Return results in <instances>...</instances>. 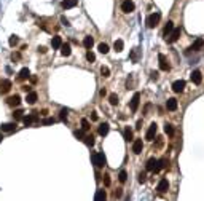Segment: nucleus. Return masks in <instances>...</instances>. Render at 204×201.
I'll list each match as a JSON object with an SVG mask.
<instances>
[{
  "label": "nucleus",
  "mask_w": 204,
  "mask_h": 201,
  "mask_svg": "<svg viewBox=\"0 0 204 201\" xmlns=\"http://www.w3.org/2000/svg\"><path fill=\"white\" fill-rule=\"evenodd\" d=\"M160 19H161V13H158V11H155V13H151L148 18H147V27L148 29H153V27H156L158 26V22H160Z\"/></svg>",
  "instance_id": "obj_1"
},
{
  "label": "nucleus",
  "mask_w": 204,
  "mask_h": 201,
  "mask_svg": "<svg viewBox=\"0 0 204 201\" xmlns=\"http://www.w3.org/2000/svg\"><path fill=\"white\" fill-rule=\"evenodd\" d=\"M91 160H93V163L97 166V168H104L105 163H107V160H105V155L99 152V153H93L91 155Z\"/></svg>",
  "instance_id": "obj_2"
},
{
  "label": "nucleus",
  "mask_w": 204,
  "mask_h": 201,
  "mask_svg": "<svg viewBox=\"0 0 204 201\" xmlns=\"http://www.w3.org/2000/svg\"><path fill=\"white\" fill-rule=\"evenodd\" d=\"M180 34H182V29H180V27H174V29L171 30V34H169V35L166 37V42H167V43L177 42L179 37H180Z\"/></svg>",
  "instance_id": "obj_3"
},
{
  "label": "nucleus",
  "mask_w": 204,
  "mask_h": 201,
  "mask_svg": "<svg viewBox=\"0 0 204 201\" xmlns=\"http://www.w3.org/2000/svg\"><path fill=\"white\" fill-rule=\"evenodd\" d=\"M135 8V5L132 0H123V3H121V10L124 11V13H132Z\"/></svg>",
  "instance_id": "obj_4"
},
{
  "label": "nucleus",
  "mask_w": 204,
  "mask_h": 201,
  "mask_svg": "<svg viewBox=\"0 0 204 201\" xmlns=\"http://www.w3.org/2000/svg\"><path fill=\"white\" fill-rule=\"evenodd\" d=\"M158 61H160V69L161 70L167 72L169 69H171V65H169V62H167V59H166L164 54H158Z\"/></svg>",
  "instance_id": "obj_5"
},
{
  "label": "nucleus",
  "mask_w": 204,
  "mask_h": 201,
  "mask_svg": "<svg viewBox=\"0 0 204 201\" xmlns=\"http://www.w3.org/2000/svg\"><path fill=\"white\" fill-rule=\"evenodd\" d=\"M142 148H144L142 139H135L134 144H132V152H134L135 155H140V153H142Z\"/></svg>",
  "instance_id": "obj_6"
},
{
  "label": "nucleus",
  "mask_w": 204,
  "mask_h": 201,
  "mask_svg": "<svg viewBox=\"0 0 204 201\" xmlns=\"http://www.w3.org/2000/svg\"><path fill=\"white\" fill-rule=\"evenodd\" d=\"M139 102H140V93H134V96H132V99H131V104H129V107H131L132 112L137 110Z\"/></svg>",
  "instance_id": "obj_7"
},
{
  "label": "nucleus",
  "mask_w": 204,
  "mask_h": 201,
  "mask_svg": "<svg viewBox=\"0 0 204 201\" xmlns=\"http://www.w3.org/2000/svg\"><path fill=\"white\" fill-rule=\"evenodd\" d=\"M167 188H169V182H167V179H161V180L158 182V185H156V190H158L160 193L167 192Z\"/></svg>",
  "instance_id": "obj_8"
},
{
  "label": "nucleus",
  "mask_w": 204,
  "mask_h": 201,
  "mask_svg": "<svg viewBox=\"0 0 204 201\" xmlns=\"http://www.w3.org/2000/svg\"><path fill=\"white\" fill-rule=\"evenodd\" d=\"M183 88H185V81L183 80H175L172 83V91L174 93H182Z\"/></svg>",
  "instance_id": "obj_9"
},
{
  "label": "nucleus",
  "mask_w": 204,
  "mask_h": 201,
  "mask_svg": "<svg viewBox=\"0 0 204 201\" xmlns=\"http://www.w3.org/2000/svg\"><path fill=\"white\" fill-rule=\"evenodd\" d=\"M155 136H156V123H151L150 125V128H148V131H147V141H153L155 139Z\"/></svg>",
  "instance_id": "obj_10"
},
{
  "label": "nucleus",
  "mask_w": 204,
  "mask_h": 201,
  "mask_svg": "<svg viewBox=\"0 0 204 201\" xmlns=\"http://www.w3.org/2000/svg\"><path fill=\"white\" fill-rule=\"evenodd\" d=\"M191 81L195 83V85H201V81H202V74L199 70H193L191 72Z\"/></svg>",
  "instance_id": "obj_11"
},
{
  "label": "nucleus",
  "mask_w": 204,
  "mask_h": 201,
  "mask_svg": "<svg viewBox=\"0 0 204 201\" xmlns=\"http://www.w3.org/2000/svg\"><path fill=\"white\" fill-rule=\"evenodd\" d=\"M11 89V81L10 80H0V93L5 94Z\"/></svg>",
  "instance_id": "obj_12"
},
{
  "label": "nucleus",
  "mask_w": 204,
  "mask_h": 201,
  "mask_svg": "<svg viewBox=\"0 0 204 201\" xmlns=\"http://www.w3.org/2000/svg\"><path fill=\"white\" fill-rule=\"evenodd\" d=\"M177 99L175 97H169L167 99V102H166V109L167 110H171V112H174V110H177Z\"/></svg>",
  "instance_id": "obj_13"
},
{
  "label": "nucleus",
  "mask_w": 204,
  "mask_h": 201,
  "mask_svg": "<svg viewBox=\"0 0 204 201\" xmlns=\"http://www.w3.org/2000/svg\"><path fill=\"white\" fill-rule=\"evenodd\" d=\"M37 99H38V94L35 91H29L27 93V96H26V101H27V104H35L37 102Z\"/></svg>",
  "instance_id": "obj_14"
},
{
  "label": "nucleus",
  "mask_w": 204,
  "mask_h": 201,
  "mask_svg": "<svg viewBox=\"0 0 204 201\" xmlns=\"http://www.w3.org/2000/svg\"><path fill=\"white\" fill-rule=\"evenodd\" d=\"M77 3H78V0H62L61 7L64 8V10H69V8L77 7Z\"/></svg>",
  "instance_id": "obj_15"
},
{
  "label": "nucleus",
  "mask_w": 204,
  "mask_h": 201,
  "mask_svg": "<svg viewBox=\"0 0 204 201\" xmlns=\"http://www.w3.org/2000/svg\"><path fill=\"white\" fill-rule=\"evenodd\" d=\"M0 129L3 132H13L16 129V123H5V125L0 126Z\"/></svg>",
  "instance_id": "obj_16"
},
{
  "label": "nucleus",
  "mask_w": 204,
  "mask_h": 201,
  "mask_svg": "<svg viewBox=\"0 0 204 201\" xmlns=\"http://www.w3.org/2000/svg\"><path fill=\"white\" fill-rule=\"evenodd\" d=\"M8 105H11V107H14V105H19L21 104V97L18 96V94H14V96H11V97H8Z\"/></svg>",
  "instance_id": "obj_17"
},
{
  "label": "nucleus",
  "mask_w": 204,
  "mask_h": 201,
  "mask_svg": "<svg viewBox=\"0 0 204 201\" xmlns=\"http://www.w3.org/2000/svg\"><path fill=\"white\" fill-rule=\"evenodd\" d=\"M94 201H107V195H105V190H97L96 192V196H94Z\"/></svg>",
  "instance_id": "obj_18"
},
{
  "label": "nucleus",
  "mask_w": 204,
  "mask_h": 201,
  "mask_svg": "<svg viewBox=\"0 0 204 201\" xmlns=\"http://www.w3.org/2000/svg\"><path fill=\"white\" fill-rule=\"evenodd\" d=\"M70 53H72V49H70V43H62V46H61V54L62 56H70Z\"/></svg>",
  "instance_id": "obj_19"
},
{
  "label": "nucleus",
  "mask_w": 204,
  "mask_h": 201,
  "mask_svg": "<svg viewBox=\"0 0 204 201\" xmlns=\"http://www.w3.org/2000/svg\"><path fill=\"white\" fill-rule=\"evenodd\" d=\"M109 129H110L109 123H102V125L99 126V129H97V132L100 134V136H107V134H109Z\"/></svg>",
  "instance_id": "obj_20"
},
{
  "label": "nucleus",
  "mask_w": 204,
  "mask_h": 201,
  "mask_svg": "<svg viewBox=\"0 0 204 201\" xmlns=\"http://www.w3.org/2000/svg\"><path fill=\"white\" fill-rule=\"evenodd\" d=\"M93 45H94V40H93V37H91V35L84 37V40H83V46H84V48H86V49H91V48H93Z\"/></svg>",
  "instance_id": "obj_21"
},
{
  "label": "nucleus",
  "mask_w": 204,
  "mask_h": 201,
  "mask_svg": "<svg viewBox=\"0 0 204 201\" xmlns=\"http://www.w3.org/2000/svg\"><path fill=\"white\" fill-rule=\"evenodd\" d=\"M156 163H158V160H156V158H150L148 161H147V164H145L147 171H155V168H156Z\"/></svg>",
  "instance_id": "obj_22"
},
{
  "label": "nucleus",
  "mask_w": 204,
  "mask_h": 201,
  "mask_svg": "<svg viewBox=\"0 0 204 201\" xmlns=\"http://www.w3.org/2000/svg\"><path fill=\"white\" fill-rule=\"evenodd\" d=\"M29 77H30V72H29V69H27V67H24V69H21L19 75H18V78H19V80H26V78H29Z\"/></svg>",
  "instance_id": "obj_23"
},
{
  "label": "nucleus",
  "mask_w": 204,
  "mask_h": 201,
  "mask_svg": "<svg viewBox=\"0 0 204 201\" xmlns=\"http://www.w3.org/2000/svg\"><path fill=\"white\" fill-rule=\"evenodd\" d=\"M202 46H204V40H202V38H198V40H196L193 45H191L190 49H195V51H198V49H201Z\"/></svg>",
  "instance_id": "obj_24"
},
{
  "label": "nucleus",
  "mask_w": 204,
  "mask_h": 201,
  "mask_svg": "<svg viewBox=\"0 0 204 201\" xmlns=\"http://www.w3.org/2000/svg\"><path fill=\"white\" fill-rule=\"evenodd\" d=\"M51 45H53L54 49H58L62 46V38L61 37H53V40H51Z\"/></svg>",
  "instance_id": "obj_25"
},
{
  "label": "nucleus",
  "mask_w": 204,
  "mask_h": 201,
  "mask_svg": "<svg viewBox=\"0 0 204 201\" xmlns=\"http://www.w3.org/2000/svg\"><path fill=\"white\" fill-rule=\"evenodd\" d=\"M113 48H115V51H116V53H121V51H123V48H124L123 40H115V43H113Z\"/></svg>",
  "instance_id": "obj_26"
},
{
  "label": "nucleus",
  "mask_w": 204,
  "mask_h": 201,
  "mask_svg": "<svg viewBox=\"0 0 204 201\" xmlns=\"http://www.w3.org/2000/svg\"><path fill=\"white\" fill-rule=\"evenodd\" d=\"M166 163H167V161L166 160H158V163H156V168H155V171H153V172H160L161 169H163V168H166Z\"/></svg>",
  "instance_id": "obj_27"
},
{
  "label": "nucleus",
  "mask_w": 204,
  "mask_h": 201,
  "mask_svg": "<svg viewBox=\"0 0 204 201\" xmlns=\"http://www.w3.org/2000/svg\"><path fill=\"white\" fill-rule=\"evenodd\" d=\"M174 29V22L172 21H167V24H166V27H164V37H167L169 34H171V30Z\"/></svg>",
  "instance_id": "obj_28"
},
{
  "label": "nucleus",
  "mask_w": 204,
  "mask_h": 201,
  "mask_svg": "<svg viewBox=\"0 0 204 201\" xmlns=\"http://www.w3.org/2000/svg\"><path fill=\"white\" fill-rule=\"evenodd\" d=\"M124 139H126V141H132V129L129 126L124 128Z\"/></svg>",
  "instance_id": "obj_29"
},
{
  "label": "nucleus",
  "mask_w": 204,
  "mask_h": 201,
  "mask_svg": "<svg viewBox=\"0 0 204 201\" xmlns=\"http://www.w3.org/2000/svg\"><path fill=\"white\" fill-rule=\"evenodd\" d=\"M83 141H84V144H86L88 147H93V145H94V137H93V134H91V136H84Z\"/></svg>",
  "instance_id": "obj_30"
},
{
  "label": "nucleus",
  "mask_w": 204,
  "mask_h": 201,
  "mask_svg": "<svg viewBox=\"0 0 204 201\" xmlns=\"http://www.w3.org/2000/svg\"><path fill=\"white\" fill-rule=\"evenodd\" d=\"M13 118H14V120H22V118H24V112H22L21 109L14 110V113H13Z\"/></svg>",
  "instance_id": "obj_31"
},
{
  "label": "nucleus",
  "mask_w": 204,
  "mask_h": 201,
  "mask_svg": "<svg viewBox=\"0 0 204 201\" xmlns=\"http://www.w3.org/2000/svg\"><path fill=\"white\" fill-rule=\"evenodd\" d=\"M139 53H140V49H139V48H134V49H132V53H131V59L134 61V62H137V61H139Z\"/></svg>",
  "instance_id": "obj_32"
},
{
  "label": "nucleus",
  "mask_w": 204,
  "mask_h": 201,
  "mask_svg": "<svg viewBox=\"0 0 204 201\" xmlns=\"http://www.w3.org/2000/svg\"><path fill=\"white\" fill-rule=\"evenodd\" d=\"M99 51L102 54H107V53H109V45H107V43H99Z\"/></svg>",
  "instance_id": "obj_33"
},
{
  "label": "nucleus",
  "mask_w": 204,
  "mask_h": 201,
  "mask_svg": "<svg viewBox=\"0 0 204 201\" xmlns=\"http://www.w3.org/2000/svg\"><path fill=\"white\" fill-rule=\"evenodd\" d=\"M118 179H120V182H126L128 180V172L126 171H120V174H118Z\"/></svg>",
  "instance_id": "obj_34"
},
{
  "label": "nucleus",
  "mask_w": 204,
  "mask_h": 201,
  "mask_svg": "<svg viewBox=\"0 0 204 201\" xmlns=\"http://www.w3.org/2000/svg\"><path fill=\"white\" fill-rule=\"evenodd\" d=\"M100 74H102V77H110V69L107 65H102L100 67Z\"/></svg>",
  "instance_id": "obj_35"
},
{
  "label": "nucleus",
  "mask_w": 204,
  "mask_h": 201,
  "mask_svg": "<svg viewBox=\"0 0 204 201\" xmlns=\"http://www.w3.org/2000/svg\"><path fill=\"white\" fill-rule=\"evenodd\" d=\"M81 129L83 131H89V121L86 118H81Z\"/></svg>",
  "instance_id": "obj_36"
},
{
  "label": "nucleus",
  "mask_w": 204,
  "mask_h": 201,
  "mask_svg": "<svg viewBox=\"0 0 204 201\" xmlns=\"http://www.w3.org/2000/svg\"><path fill=\"white\" fill-rule=\"evenodd\" d=\"M109 102L112 105H116L118 104V96H116V94H110V96H109Z\"/></svg>",
  "instance_id": "obj_37"
},
{
  "label": "nucleus",
  "mask_w": 204,
  "mask_h": 201,
  "mask_svg": "<svg viewBox=\"0 0 204 201\" xmlns=\"http://www.w3.org/2000/svg\"><path fill=\"white\" fill-rule=\"evenodd\" d=\"M22 121H24V125H26V126H30L32 123H33V120H32V115H27V116H24V118H22Z\"/></svg>",
  "instance_id": "obj_38"
},
{
  "label": "nucleus",
  "mask_w": 204,
  "mask_h": 201,
  "mask_svg": "<svg viewBox=\"0 0 204 201\" xmlns=\"http://www.w3.org/2000/svg\"><path fill=\"white\" fill-rule=\"evenodd\" d=\"M164 132H166V134H169V136H172V134H174L172 126H171V125H167V123H166V125H164Z\"/></svg>",
  "instance_id": "obj_39"
},
{
  "label": "nucleus",
  "mask_w": 204,
  "mask_h": 201,
  "mask_svg": "<svg viewBox=\"0 0 204 201\" xmlns=\"http://www.w3.org/2000/svg\"><path fill=\"white\" fill-rule=\"evenodd\" d=\"M86 59L89 61V62H94V61H96V54L93 51H88L86 53Z\"/></svg>",
  "instance_id": "obj_40"
},
{
  "label": "nucleus",
  "mask_w": 204,
  "mask_h": 201,
  "mask_svg": "<svg viewBox=\"0 0 204 201\" xmlns=\"http://www.w3.org/2000/svg\"><path fill=\"white\" fill-rule=\"evenodd\" d=\"M8 43H10V46H14L16 43H18V37L16 35H13V37H10V40H8Z\"/></svg>",
  "instance_id": "obj_41"
},
{
  "label": "nucleus",
  "mask_w": 204,
  "mask_h": 201,
  "mask_svg": "<svg viewBox=\"0 0 204 201\" xmlns=\"http://www.w3.org/2000/svg\"><path fill=\"white\" fill-rule=\"evenodd\" d=\"M59 118L64 121V120H67V110H61L59 112Z\"/></svg>",
  "instance_id": "obj_42"
},
{
  "label": "nucleus",
  "mask_w": 204,
  "mask_h": 201,
  "mask_svg": "<svg viewBox=\"0 0 204 201\" xmlns=\"http://www.w3.org/2000/svg\"><path fill=\"white\" fill-rule=\"evenodd\" d=\"M145 180H147V176L144 174V172H140V174H139V182H140V183H144Z\"/></svg>",
  "instance_id": "obj_43"
},
{
  "label": "nucleus",
  "mask_w": 204,
  "mask_h": 201,
  "mask_svg": "<svg viewBox=\"0 0 204 201\" xmlns=\"http://www.w3.org/2000/svg\"><path fill=\"white\" fill-rule=\"evenodd\" d=\"M54 123V118H45L43 120V125H53Z\"/></svg>",
  "instance_id": "obj_44"
},
{
  "label": "nucleus",
  "mask_w": 204,
  "mask_h": 201,
  "mask_svg": "<svg viewBox=\"0 0 204 201\" xmlns=\"http://www.w3.org/2000/svg\"><path fill=\"white\" fill-rule=\"evenodd\" d=\"M104 182H105V185H107V187L110 185V176H109V174H105V176H104Z\"/></svg>",
  "instance_id": "obj_45"
},
{
  "label": "nucleus",
  "mask_w": 204,
  "mask_h": 201,
  "mask_svg": "<svg viewBox=\"0 0 204 201\" xmlns=\"http://www.w3.org/2000/svg\"><path fill=\"white\" fill-rule=\"evenodd\" d=\"M73 134H75V137H77V139H83V131H75Z\"/></svg>",
  "instance_id": "obj_46"
},
{
  "label": "nucleus",
  "mask_w": 204,
  "mask_h": 201,
  "mask_svg": "<svg viewBox=\"0 0 204 201\" xmlns=\"http://www.w3.org/2000/svg\"><path fill=\"white\" fill-rule=\"evenodd\" d=\"M61 21H62V24H65V26H70V22L67 21V19L64 18V16H62V18H61Z\"/></svg>",
  "instance_id": "obj_47"
},
{
  "label": "nucleus",
  "mask_w": 204,
  "mask_h": 201,
  "mask_svg": "<svg viewBox=\"0 0 204 201\" xmlns=\"http://www.w3.org/2000/svg\"><path fill=\"white\" fill-rule=\"evenodd\" d=\"M151 78H153V80H158V72H151Z\"/></svg>",
  "instance_id": "obj_48"
},
{
  "label": "nucleus",
  "mask_w": 204,
  "mask_h": 201,
  "mask_svg": "<svg viewBox=\"0 0 204 201\" xmlns=\"http://www.w3.org/2000/svg\"><path fill=\"white\" fill-rule=\"evenodd\" d=\"M121 193H123V192H121V190H120V188H118V190H116V192H115V196H116V198H120V196H121Z\"/></svg>",
  "instance_id": "obj_49"
},
{
  "label": "nucleus",
  "mask_w": 204,
  "mask_h": 201,
  "mask_svg": "<svg viewBox=\"0 0 204 201\" xmlns=\"http://www.w3.org/2000/svg\"><path fill=\"white\" fill-rule=\"evenodd\" d=\"M38 51H40V53H46V48H45V46H40V48H38Z\"/></svg>",
  "instance_id": "obj_50"
},
{
  "label": "nucleus",
  "mask_w": 204,
  "mask_h": 201,
  "mask_svg": "<svg viewBox=\"0 0 204 201\" xmlns=\"http://www.w3.org/2000/svg\"><path fill=\"white\" fill-rule=\"evenodd\" d=\"M91 120H93V121H96V120H97V115H96L94 112H93V115H91Z\"/></svg>",
  "instance_id": "obj_51"
},
{
  "label": "nucleus",
  "mask_w": 204,
  "mask_h": 201,
  "mask_svg": "<svg viewBox=\"0 0 204 201\" xmlns=\"http://www.w3.org/2000/svg\"><path fill=\"white\" fill-rule=\"evenodd\" d=\"M135 128H137V129H140V128H142V121H137V126H135Z\"/></svg>",
  "instance_id": "obj_52"
},
{
  "label": "nucleus",
  "mask_w": 204,
  "mask_h": 201,
  "mask_svg": "<svg viewBox=\"0 0 204 201\" xmlns=\"http://www.w3.org/2000/svg\"><path fill=\"white\" fill-rule=\"evenodd\" d=\"M0 142H2V136H0Z\"/></svg>",
  "instance_id": "obj_53"
}]
</instances>
